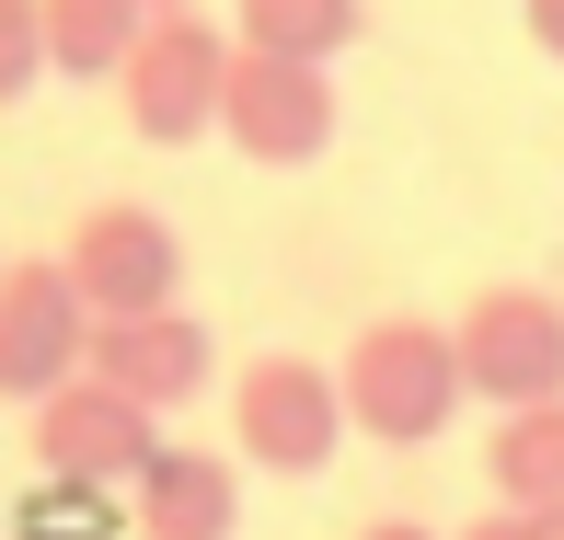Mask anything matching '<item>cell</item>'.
Listing matches in <instances>:
<instances>
[{"instance_id":"6da1fadb","label":"cell","mask_w":564,"mask_h":540,"mask_svg":"<svg viewBox=\"0 0 564 540\" xmlns=\"http://www.w3.org/2000/svg\"><path fill=\"white\" fill-rule=\"evenodd\" d=\"M335 403H346V437H380V449H426V437H449V415L473 392H460V356H449V322H369L346 345L335 368Z\"/></svg>"},{"instance_id":"7a4b0ae2","label":"cell","mask_w":564,"mask_h":540,"mask_svg":"<svg viewBox=\"0 0 564 540\" xmlns=\"http://www.w3.org/2000/svg\"><path fill=\"white\" fill-rule=\"evenodd\" d=\"M460 392L496 403V415H530V403H564V299L553 288H473V311L449 322Z\"/></svg>"},{"instance_id":"3957f363","label":"cell","mask_w":564,"mask_h":540,"mask_svg":"<svg viewBox=\"0 0 564 540\" xmlns=\"http://www.w3.org/2000/svg\"><path fill=\"white\" fill-rule=\"evenodd\" d=\"M219 69H230V35H219L208 12H196V0L150 12V23H139V46H127V69H116L127 126H139L150 150L208 139V126H219Z\"/></svg>"},{"instance_id":"277c9868","label":"cell","mask_w":564,"mask_h":540,"mask_svg":"<svg viewBox=\"0 0 564 540\" xmlns=\"http://www.w3.org/2000/svg\"><path fill=\"white\" fill-rule=\"evenodd\" d=\"M58 276L82 288V311H93V322H139V311H173V288H185V242H173V219H162V208H139V196H105V208L69 219Z\"/></svg>"},{"instance_id":"5b68a950","label":"cell","mask_w":564,"mask_h":540,"mask_svg":"<svg viewBox=\"0 0 564 540\" xmlns=\"http://www.w3.org/2000/svg\"><path fill=\"white\" fill-rule=\"evenodd\" d=\"M219 126H230V150H242L253 173H300V162H323L335 150V69H289V58H242L230 46V69H219Z\"/></svg>"},{"instance_id":"8992f818","label":"cell","mask_w":564,"mask_h":540,"mask_svg":"<svg viewBox=\"0 0 564 540\" xmlns=\"http://www.w3.org/2000/svg\"><path fill=\"white\" fill-rule=\"evenodd\" d=\"M346 449V403H335V368L312 356H253L230 379V460L253 472H323Z\"/></svg>"},{"instance_id":"52a82bcc","label":"cell","mask_w":564,"mask_h":540,"mask_svg":"<svg viewBox=\"0 0 564 540\" xmlns=\"http://www.w3.org/2000/svg\"><path fill=\"white\" fill-rule=\"evenodd\" d=\"M93 311L58 276V253H0V403H46L58 379H82Z\"/></svg>"},{"instance_id":"ba28073f","label":"cell","mask_w":564,"mask_h":540,"mask_svg":"<svg viewBox=\"0 0 564 540\" xmlns=\"http://www.w3.org/2000/svg\"><path fill=\"white\" fill-rule=\"evenodd\" d=\"M35 415V472L69 483V495H116V483H139V460L162 449L150 437L139 403H116L105 379H58L46 403H23Z\"/></svg>"},{"instance_id":"9c48e42d","label":"cell","mask_w":564,"mask_h":540,"mask_svg":"<svg viewBox=\"0 0 564 540\" xmlns=\"http://www.w3.org/2000/svg\"><path fill=\"white\" fill-rule=\"evenodd\" d=\"M208 322L173 299V311H139V322H93V345H82V379H105L116 403H139L150 426L173 415V403H196L208 392Z\"/></svg>"},{"instance_id":"30bf717a","label":"cell","mask_w":564,"mask_h":540,"mask_svg":"<svg viewBox=\"0 0 564 540\" xmlns=\"http://www.w3.org/2000/svg\"><path fill=\"white\" fill-rule=\"evenodd\" d=\"M127 495H139V540H230L242 529V472L219 449H185V437H162Z\"/></svg>"},{"instance_id":"8fae6325","label":"cell","mask_w":564,"mask_h":540,"mask_svg":"<svg viewBox=\"0 0 564 540\" xmlns=\"http://www.w3.org/2000/svg\"><path fill=\"white\" fill-rule=\"evenodd\" d=\"M357 35H369V0H230V46H242V58L335 69Z\"/></svg>"},{"instance_id":"7c38bea8","label":"cell","mask_w":564,"mask_h":540,"mask_svg":"<svg viewBox=\"0 0 564 540\" xmlns=\"http://www.w3.org/2000/svg\"><path fill=\"white\" fill-rule=\"evenodd\" d=\"M150 12H173V0H35V23H46V81H116Z\"/></svg>"},{"instance_id":"4fadbf2b","label":"cell","mask_w":564,"mask_h":540,"mask_svg":"<svg viewBox=\"0 0 564 540\" xmlns=\"http://www.w3.org/2000/svg\"><path fill=\"white\" fill-rule=\"evenodd\" d=\"M484 483H496V506H553V518H564V403L496 415V437H484Z\"/></svg>"},{"instance_id":"5bb4252c","label":"cell","mask_w":564,"mask_h":540,"mask_svg":"<svg viewBox=\"0 0 564 540\" xmlns=\"http://www.w3.org/2000/svg\"><path fill=\"white\" fill-rule=\"evenodd\" d=\"M35 81H46V23L35 0H0V104H23Z\"/></svg>"},{"instance_id":"9a60e30c","label":"cell","mask_w":564,"mask_h":540,"mask_svg":"<svg viewBox=\"0 0 564 540\" xmlns=\"http://www.w3.org/2000/svg\"><path fill=\"white\" fill-rule=\"evenodd\" d=\"M449 540H553V506H484V518L449 529Z\"/></svg>"},{"instance_id":"2e32d148","label":"cell","mask_w":564,"mask_h":540,"mask_svg":"<svg viewBox=\"0 0 564 540\" xmlns=\"http://www.w3.org/2000/svg\"><path fill=\"white\" fill-rule=\"evenodd\" d=\"M519 23H530V46L564 69V0H519Z\"/></svg>"},{"instance_id":"e0dca14e","label":"cell","mask_w":564,"mask_h":540,"mask_svg":"<svg viewBox=\"0 0 564 540\" xmlns=\"http://www.w3.org/2000/svg\"><path fill=\"white\" fill-rule=\"evenodd\" d=\"M357 540H449V529H426V518H369Z\"/></svg>"},{"instance_id":"ac0fdd59","label":"cell","mask_w":564,"mask_h":540,"mask_svg":"<svg viewBox=\"0 0 564 540\" xmlns=\"http://www.w3.org/2000/svg\"><path fill=\"white\" fill-rule=\"evenodd\" d=\"M553 540H564V518H553Z\"/></svg>"}]
</instances>
